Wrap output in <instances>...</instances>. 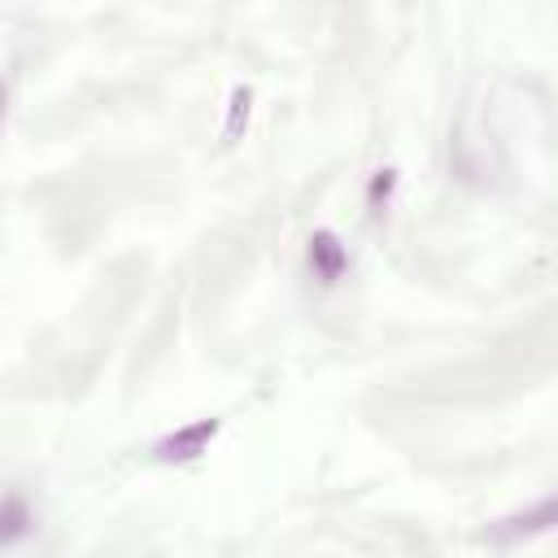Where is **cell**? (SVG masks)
Returning <instances> with one entry per match:
<instances>
[{
    "label": "cell",
    "mask_w": 558,
    "mask_h": 558,
    "mask_svg": "<svg viewBox=\"0 0 558 558\" xmlns=\"http://www.w3.org/2000/svg\"><path fill=\"white\" fill-rule=\"evenodd\" d=\"M549 527H558V497H541L527 510H514V514L497 519L488 527V541H523V536H541Z\"/></svg>",
    "instance_id": "1"
},
{
    "label": "cell",
    "mask_w": 558,
    "mask_h": 558,
    "mask_svg": "<svg viewBox=\"0 0 558 558\" xmlns=\"http://www.w3.org/2000/svg\"><path fill=\"white\" fill-rule=\"evenodd\" d=\"M214 432H218V418H196V423L179 427L174 436H166V440L157 445V458H161V462H187V458L205 453V445L214 440Z\"/></svg>",
    "instance_id": "2"
},
{
    "label": "cell",
    "mask_w": 558,
    "mask_h": 558,
    "mask_svg": "<svg viewBox=\"0 0 558 558\" xmlns=\"http://www.w3.org/2000/svg\"><path fill=\"white\" fill-rule=\"evenodd\" d=\"M310 266L318 270V279H340V270H344V244L331 235V231H318V235H310Z\"/></svg>",
    "instance_id": "3"
},
{
    "label": "cell",
    "mask_w": 558,
    "mask_h": 558,
    "mask_svg": "<svg viewBox=\"0 0 558 558\" xmlns=\"http://www.w3.org/2000/svg\"><path fill=\"white\" fill-rule=\"evenodd\" d=\"M31 523H35V514L26 510V501H22L17 493H9V497H4V527H0L4 545H17V541L31 532Z\"/></svg>",
    "instance_id": "4"
}]
</instances>
